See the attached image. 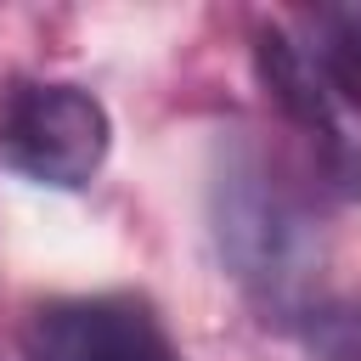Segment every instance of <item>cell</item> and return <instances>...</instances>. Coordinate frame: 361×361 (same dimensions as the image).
<instances>
[{
    "instance_id": "6da1fadb",
    "label": "cell",
    "mask_w": 361,
    "mask_h": 361,
    "mask_svg": "<svg viewBox=\"0 0 361 361\" xmlns=\"http://www.w3.org/2000/svg\"><path fill=\"white\" fill-rule=\"evenodd\" d=\"M107 107L62 79H28L11 85L0 102V164L34 186L79 192L107 164Z\"/></svg>"
},
{
    "instance_id": "7a4b0ae2",
    "label": "cell",
    "mask_w": 361,
    "mask_h": 361,
    "mask_svg": "<svg viewBox=\"0 0 361 361\" xmlns=\"http://www.w3.org/2000/svg\"><path fill=\"white\" fill-rule=\"evenodd\" d=\"M214 220H220V248L237 265V276L265 293V305H293L305 288V254L310 231L293 197L265 175L259 158H237L214 180Z\"/></svg>"
},
{
    "instance_id": "3957f363",
    "label": "cell",
    "mask_w": 361,
    "mask_h": 361,
    "mask_svg": "<svg viewBox=\"0 0 361 361\" xmlns=\"http://www.w3.org/2000/svg\"><path fill=\"white\" fill-rule=\"evenodd\" d=\"M254 68H259L265 96L282 107V118L299 124L322 147V164L350 192H361V130H355V118H350V107L338 96L344 85L327 68V56L299 45V39H288L282 28H265L254 39Z\"/></svg>"
},
{
    "instance_id": "277c9868",
    "label": "cell",
    "mask_w": 361,
    "mask_h": 361,
    "mask_svg": "<svg viewBox=\"0 0 361 361\" xmlns=\"http://www.w3.org/2000/svg\"><path fill=\"white\" fill-rule=\"evenodd\" d=\"M28 361H175L147 299L96 293V299H51L23 327Z\"/></svg>"
},
{
    "instance_id": "5b68a950",
    "label": "cell",
    "mask_w": 361,
    "mask_h": 361,
    "mask_svg": "<svg viewBox=\"0 0 361 361\" xmlns=\"http://www.w3.org/2000/svg\"><path fill=\"white\" fill-rule=\"evenodd\" d=\"M333 73H361V11L333 23V51H322Z\"/></svg>"
}]
</instances>
